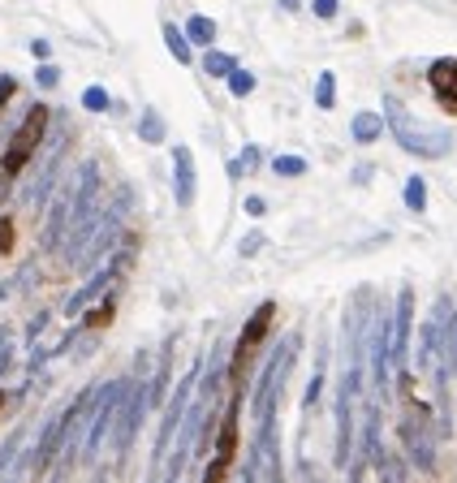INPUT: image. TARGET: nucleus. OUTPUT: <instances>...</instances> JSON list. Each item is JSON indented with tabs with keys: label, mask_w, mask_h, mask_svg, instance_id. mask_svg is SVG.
Returning a JSON list of instances; mask_svg holds the SVG:
<instances>
[{
	"label": "nucleus",
	"mask_w": 457,
	"mask_h": 483,
	"mask_svg": "<svg viewBox=\"0 0 457 483\" xmlns=\"http://www.w3.org/2000/svg\"><path fill=\"white\" fill-rule=\"evenodd\" d=\"M380 117H385V130L397 139V147L410 151V156H419V160H444L453 151V130L423 125L397 96H385V113Z\"/></svg>",
	"instance_id": "f257e3e1"
},
{
	"label": "nucleus",
	"mask_w": 457,
	"mask_h": 483,
	"mask_svg": "<svg viewBox=\"0 0 457 483\" xmlns=\"http://www.w3.org/2000/svg\"><path fill=\"white\" fill-rule=\"evenodd\" d=\"M48 125H52V113L48 104H30L22 113V121L13 125V134H9V143H4V156H0V194L9 191L22 169L39 156V147L48 139Z\"/></svg>",
	"instance_id": "f03ea898"
},
{
	"label": "nucleus",
	"mask_w": 457,
	"mask_h": 483,
	"mask_svg": "<svg viewBox=\"0 0 457 483\" xmlns=\"http://www.w3.org/2000/svg\"><path fill=\"white\" fill-rule=\"evenodd\" d=\"M298 350H302V337L293 333V337H285L281 350L267 354L264 371H259V385H255V432H264V428L276 423V402H281V393H285L289 367L298 359Z\"/></svg>",
	"instance_id": "7ed1b4c3"
},
{
	"label": "nucleus",
	"mask_w": 457,
	"mask_h": 483,
	"mask_svg": "<svg viewBox=\"0 0 457 483\" xmlns=\"http://www.w3.org/2000/svg\"><path fill=\"white\" fill-rule=\"evenodd\" d=\"M125 388H130V376H117V380H104L99 385V397H96V406H91V423H87V436H82V462H96L104 453V445L113 440Z\"/></svg>",
	"instance_id": "20e7f679"
},
{
	"label": "nucleus",
	"mask_w": 457,
	"mask_h": 483,
	"mask_svg": "<svg viewBox=\"0 0 457 483\" xmlns=\"http://www.w3.org/2000/svg\"><path fill=\"white\" fill-rule=\"evenodd\" d=\"M147 414H151V406H147V354H139V376H130L125 402H121V411H117V428H113V462L117 466L130 458V445H134V436H139Z\"/></svg>",
	"instance_id": "39448f33"
},
{
	"label": "nucleus",
	"mask_w": 457,
	"mask_h": 483,
	"mask_svg": "<svg viewBox=\"0 0 457 483\" xmlns=\"http://www.w3.org/2000/svg\"><path fill=\"white\" fill-rule=\"evenodd\" d=\"M199 376H203V359L190 362V371L177 380V388L169 393V402H165V419H160V432H156V449H151V470L160 466V462L169 458L173 440L182 432V423H186V411H190L194 402V388H199Z\"/></svg>",
	"instance_id": "423d86ee"
},
{
	"label": "nucleus",
	"mask_w": 457,
	"mask_h": 483,
	"mask_svg": "<svg viewBox=\"0 0 457 483\" xmlns=\"http://www.w3.org/2000/svg\"><path fill=\"white\" fill-rule=\"evenodd\" d=\"M241 397L246 393H233L229 402H224V411H220V428H216V449H212V462H207V470H203V483H224L229 479V470L238 466V445H241Z\"/></svg>",
	"instance_id": "0eeeda50"
},
{
	"label": "nucleus",
	"mask_w": 457,
	"mask_h": 483,
	"mask_svg": "<svg viewBox=\"0 0 457 483\" xmlns=\"http://www.w3.org/2000/svg\"><path fill=\"white\" fill-rule=\"evenodd\" d=\"M436 428H432V414L423 402H414L406 397V414H402V449H406V458L423 470V475H432L436 470Z\"/></svg>",
	"instance_id": "6e6552de"
},
{
	"label": "nucleus",
	"mask_w": 457,
	"mask_h": 483,
	"mask_svg": "<svg viewBox=\"0 0 457 483\" xmlns=\"http://www.w3.org/2000/svg\"><path fill=\"white\" fill-rule=\"evenodd\" d=\"M410 337H414V290L402 285L393 302V376L410 371Z\"/></svg>",
	"instance_id": "1a4fd4ad"
},
{
	"label": "nucleus",
	"mask_w": 457,
	"mask_h": 483,
	"mask_svg": "<svg viewBox=\"0 0 457 483\" xmlns=\"http://www.w3.org/2000/svg\"><path fill=\"white\" fill-rule=\"evenodd\" d=\"M449 302H440L427 319H423V328H419V371H436V362H440V341H444V324H449Z\"/></svg>",
	"instance_id": "9d476101"
},
{
	"label": "nucleus",
	"mask_w": 457,
	"mask_h": 483,
	"mask_svg": "<svg viewBox=\"0 0 457 483\" xmlns=\"http://www.w3.org/2000/svg\"><path fill=\"white\" fill-rule=\"evenodd\" d=\"M199 194V169H194V151L186 143L173 147V199L177 208H194Z\"/></svg>",
	"instance_id": "9b49d317"
},
{
	"label": "nucleus",
	"mask_w": 457,
	"mask_h": 483,
	"mask_svg": "<svg viewBox=\"0 0 457 483\" xmlns=\"http://www.w3.org/2000/svg\"><path fill=\"white\" fill-rule=\"evenodd\" d=\"M70 203H73V182H65L61 191L52 194L48 225H44V238H39V250H61V242H65V229H70Z\"/></svg>",
	"instance_id": "f8f14e48"
},
{
	"label": "nucleus",
	"mask_w": 457,
	"mask_h": 483,
	"mask_svg": "<svg viewBox=\"0 0 457 483\" xmlns=\"http://www.w3.org/2000/svg\"><path fill=\"white\" fill-rule=\"evenodd\" d=\"M173 350H177V337H165L160 345V359H156V371H151V380H147V406L151 411H165V402H169L173 393Z\"/></svg>",
	"instance_id": "ddd939ff"
},
{
	"label": "nucleus",
	"mask_w": 457,
	"mask_h": 483,
	"mask_svg": "<svg viewBox=\"0 0 457 483\" xmlns=\"http://www.w3.org/2000/svg\"><path fill=\"white\" fill-rule=\"evenodd\" d=\"M427 87H432V96L457 113V56H440L432 61V70H427Z\"/></svg>",
	"instance_id": "4468645a"
},
{
	"label": "nucleus",
	"mask_w": 457,
	"mask_h": 483,
	"mask_svg": "<svg viewBox=\"0 0 457 483\" xmlns=\"http://www.w3.org/2000/svg\"><path fill=\"white\" fill-rule=\"evenodd\" d=\"M272 319H276V302L267 298V302H259L255 311L246 315V324H241V337H238V345L241 350H255L259 341L267 337V328H272Z\"/></svg>",
	"instance_id": "2eb2a0df"
},
{
	"label": "nucleus",
	"mask_w": 457,
	"mask_h": 483,
	"mask_svg": "<svg viewBox=\"0 0 457 483\" xmlns=\"http://www.w3.org/2000/svg\"><path fill=\"white\" fill-rule=\"evenodd\" d=\"M113 315H117V298H113V293H104L96 307H87V311L78 315V319H82L78 328H82V333H99V328H108V324H113Z\"/></svg>",
	"instance_id": "dca6fc26"
},
{
	"label": "nucleus",
	"mask_w": 457,
	"mask_h": 483,
	"mask_svg": "<svg viewBox=\"0 0 457 483\" xmlns=\"http://www.w3.org/2000/svg\"><path fill=\"white\" fill-rule=\"evenodd\" d=\"M160 35H165V48H169V56L177 61V65H194V48L190 39H186V30L177 22H160Z\"/></svg>",
	"instance_id": "f3484780"
},
{
	"label": "nucleus",
	"mask_w": 457,
	"mask_h": 483,
	"mask_svg": "<svg viewBox=\"0 0 457 483\" xmlns=\"http://www.w3.org/2000/svg\"><path fill=\"white\" fill-rule=\"evenodd\" d=\"M385 134V117L380 113H354V121H350V139L354 143H376Z\"/></svg>",
	"instance_id": "a211bd4d"
},
{
	"label": "nucleus",
	"mask_w": 457,
	"mask_h": 483,
	"mask_svg": "<svg viewBox=\"0 0 457 483\" xmlns=\"http://www.w3.org/2000/svg\"><path fill=\"white\" fill-rule=\"evenodd\" d=\"M139 139L147 147H160L169 139V130H165V117L156 113V108H143V117H139Z\"/></svg>",
	"instance_id": "6ab92c4d"
},
{
	"label": "nucleus",
	"mask_w": 457,
	"mask_h": 483,
	"mask_svg": "<svg viewBox=\"0 0 457 483\" xmlns=\"http://www.w3.org/2000/svg\"><path fill=\"white\" fill-rule=\"evenodd\" d=\"M186 30V39H190V48L194 44H203V48H212V39H216V22L207 18V13H194L190 22L182 26Z\"/></svg>",
	"instance_id": "aec40b11"
},
{
	"label": "nucleus",
	"mask_w": 457,
	"mask_h": 483,
	"mask_svg": "<svg viewBox=\"0 0 457 483\" xmlns=\"http://www.w3.org/2000/svg\"><path fill=\"white\" fill-rule=\"evenodd\" d=\"M199 65L207 70V78H229V73L238 70V56H229V52H220V48H207Z\"/></svg>",
	"instance_id": "412c9836"
},
{
	"label": "nucleus",
	"mask_w": 457,
	"mask_h": 483,
	"mask_svg": "<svg viewBox=\"0 0 457 483\" xmlns=\"http://www.w3.org/2000/svg\"><path fill=\"white\" fill-rule=\"evenodd\" d=\"M376 470H380V483H410L406 462L397 458V453H388V449H380V458H376Z\"/></svg>",
	"instance_id": "4be33fe9"
},
{
	"label": "nucleus",
	"mask_w": 457,
	"mask_h": 483,
	"mask_svg": "<svg viewBox=\"0 0 457 483\" xmlns=\"http://www.w3.org/2000/svg\"><path fill=\"white\" fill-rule=\"evenodd\" d=\"M440 367L457 376V311L449 315V324H444V341H440Z\"/></svg>",
	"instance_id": "5701e85b"
},
{
	"label": "nucleus",
	"mask_w": 457,
	"mask_h": 483,
	"mask_svg": "<svg viewBox=\"0 0 457 483\" xmlns=\"http://www.w3.org/2000/svg\"><path fill=\"white\" fill-rule=\"evenodd\" d=\"M315 104L328 113V108H337V73L324 70L319 78H315Z\"/></svg>",
	"instance_id": "b1692460"
},
{
	"label": "nucleus",
	"mask_w": 457,
	"mask_h": 483,
	"mask_svg": "<svg viewBox=\"0 0 457 483\" xmlns=\"http://www.w3.org/2000/svg\"><path fill=\"white\" fill-rule=\"evenodd\" d=\"M22 440H26V428H18V432L0 445V479H4V475H9V466L18 462V453H22Z\"/></svg>",
	"instance_id": "393cba45"
},
{
	"label": "nucleus",
	"mask_w": 457,
	"mask_h": 483,
	"mask_svg": "<svg viewBox=\"0 0 457 483\" xmlns=\"http://www.w3.org/2000/svg\"><path fill=\"white\" fill-rule=\"evenodd\" d=\"M406 208L410 212H427V182L414 173V177H406Z\"/></svg>",
	"instance_id": "a878e982"
},
{
	"label": "nucleus",
	"mask_w": 457,
	"mask_h": 483,
	"mask_svg": "<svg viewBox=\"0 0 457 483\" xmlns=\"http://www.w3.org/2000/svg\"><path fill=\"white\" fill-rule=\"evenodd\" d=\"M272 173H276V177H302V173H307V160H302V156H293V151H285V156H272Z\"/></svg>",
	"instance_id": "bb28decb"
},
{
	"label": "nucleus",
	"mask_w": 457,
	"mask_h": 483,
	"mask_svg": "<svg viewBox=\"0 0 457 483\" xmlns=\"http://www.w3.org/2000/svg\"><path fill=\"white\" fill-rule=\"evenodd\" d=\"M82 108H87V113H108V108H113V96H108V87H87V91H82Z\"/></svg>",
	"instance_id": "cd10ccee"
},
{
	"label": "nucleus",
	"mask_w": 457,
	"mask_h": 483,
	"mask_svg": "<svg viewBox=\"0 0 457 483\" xmlns=\"http://www.w3.org/2000/svg\"><path fill=\"white\" fill-rule=\"evenodd\" d=\"M224 82H229V96H233V99H246L250 91H255V73H250V70H241V65H238L233 73H229Z\"/></svg>",
	"instance_id": "c85d7f7f"
},
{
	"label": "nucleus",
	"mask_w": 457,
	"mask_h": 483,
	"mask_svg": "<svg viewBox=\"0 0 457 483\" xmlns=\"http://www.w3.org/2000/svg\"><path fill=\"white\" fill-rule=\"evenodd\" d=\"M35 82H39V91H56V87H61V70H56L52 61H39V70H35Z\"/></svg>",
	"instance_id": "c756f323"
},
{
	"label": "nucleus",
	"mask_w": 457,
	"mask_h": 483,
	"mask_svg": "<svg viewBox=\"0 0 457 483\" xmlns=\"http://www.w3.org/2000/svg\"><path fill=\"white\" fill-rule=\"evenodd\" d=\"M13 371V328H0V376Z\"/></svg>",
	"instance_id": "7c9ffc66"
},
{
	"label": "nucleus",
	"mask_w": 457,
	"mask_h": 483,
	"mask_svg": "<svg viewBox=\"0 0 457 483\" xmlns=\"http://www.w3.org/2000/svg\"><path fill=\"white\" fill-rule=\"evenodd\" d=\"M319 393H324V367H315L311 385H307V397H302V411H315L319 406Z\"/></svg>",
	"instance_id": "2f4dec72"
},
{
	"label": "nucleus",
	"mask_w": 457,
	"mask_h": 483,
	"mask_svg": "<svg viewBox=\"0 0 457 483\" xmlns=\"http://www.w3.org/2000/svg\"><path fill=\"white\" fill-rule=\"evenodd\" d=\"M259 160H264V151H259V147H255V143H246V147H241L238 165H241V169H246V173H255V169H259Z\"/></svg>",
	"instance_id": "473e14b6"
},
{
	"label": "nucleus",
	"mask_w": 457,
	"mask_h": 483,
	"mask_svg": "<svg viewBox=\"0 0 457 483\" xmlns=\"http://www.w3.org/2000/svg\"><path fill=\"white\" fill-rule=\"evenodd\" d=\"M18 96V78L13 73H0V113H4V104Z\"/></svg>",
	"instance_id": "72a5a7b5"
},
{
	"label": "nucleus",
	"mask_w": 457,
	"mask_h": 483,
	"mask_svg": "<svg viewBox=\"0 0 457 483\" xmlns=\"http://www.w3.org/2000/svg\"><path fill=\"white\" fill-rule=\"evenodd\" d=\"M13 250V216H0V255Z\"/></svg>",
	"instance_id": "f704fd0d"
},
{
	"label": "nucleus",
	"mask_w": 457,
	"mask_h": 483,
	"mask_svg": "<svg viewBox=\"0 0 457 483\" xmlns=\"http://www.w3.org/2000/svg\"><path fill=\"white\" fill-rule=\"evenodd\" d=\"M311 9H315V18H337V9H341V0H311Z\"/></svg>",
	"instance_id": "c9c22d12"
},
{
	"label": "nucleus",
	"mask_w": 457,
	"mask_h": 483,
	"mask_svg": "<svg viewBox=\"0 0 457 483\" xmlns=\"http://www.w3.org/2000/svg\"><path fill=\"white\" fill-rule=\"evenodd\" d=\"M238 483H259V458H255V453H250L246 466L238 470Z\"/></svg>",
	"instance_id": "e433bc0d"
},
{
	"label": "nucleus",
	"mask_w": 457,
	"mask_h": 483,
	"mask_svg": "<svg viewBox=\"0 0 457 483\" xmlns=\"http://www.w3.org/2000/svg\"><path fill=\"white\" fill-rule=\"evenodd\" d=\"M238 250H241V255H259V250H264V233H259V229H250V238H241Z\"/></svg>",
	"instance_id": "4c0bfd02"
},
{
	"label": "nucleus",
	"mask_w": 457,
	"mask_h": 483,
	"mask_svg": "<svg viewBox=\"0 0 457 483\" xmlns=\"http://www.w3.org/2000/svg\"><path fill=\"white\" fill-rule=\"evenodd\" d=\"M26 475H30V470H26L22 453H18V462H13V466H9V475H4V479H0V483H26Z\"/></svg>",
	"instance_id": "58836bf2"
},
{
	"label": "nucleus",
	"mask_w": 457,
	"mask_h": 483,
	"mask_svg": "<svg viewBox=\"0 0 457 483\" xmlns=\"http://www.w3.org/2000/svg\"><path fill=\"white\" fill-rule=\"evenodd\" d=\"M30 56H35V61H48L52 44H48V39H30Z\"/></svg>",
	"instance_id": "ea45409f"
},
{
	"label": "nucleus",
	"mask_w": 457,
	"mask_h": 483,
	"mask_svg": "<svg viewBox=\"0 0 457 483\" xmlns=\"http://www.w3.org/2000/svg\"><path fill=\"white\" fill-rule=\"evenodd\" d=\"M246 212H250V216H264V212H267V203L259 199V194H250V199H246Z\"/></svg>",
	"instance_id": "a19ab883"
},
{
	"label": "nucleus",
	"mask_w": 457,
	"mask_h": 483,
	"mask_svg": "<svg viewBox=\"0 0 457 483\" xmlns=\"http://www.w3.org/2000/svg\"><path fill=\"white\" fill-rule=\"evenodd\" d=\"M9 402H13V397H9V393H4V388H0V411H4V406H9Z\"/></svg>",
	"instance_id": "79ce46f5"
},
{
	"label": "nucleus",
	"mask_w": 457,
	"mask_h": 483,
	"mask_svg": "<svg viewBox=\"0 0 457 483\" xmlns=\"http://www.w3.org/2000/svg\"><path fill=\"white\" fill-rule=\"evenodd\" d=\"M281 9H298V0H281Z\"/></svg>",
	"instance_id": "37998d69"
},
{
	"label": "nucleus",
	"mask_w": 457,
	"mask_h": 483,
	"mask_svg": "<svg viewBox=\"0 0 457 483\" xmlns=\"http://www.w3.org/2000/svg\"><path fill=\"white\" fill-rule=\"evenodd\" d=\"M61 479H65V470H56V475H52V483H61Z\"/></svg>",
	"instance_id": "c03bdc74"
},
{
	"label": "nucleus",
	"mask_w": 457,
	"mask_h": 483,
	"mask_svg": "<svg viewBox=\"0 0 457 483\" xmlns=\"http://www.w3.org/2000/svg\"><path fill=\"white\" fill-rule=\"evenodd\" d=\"M96 483H104V475H96Z\"/></svg>",
	"instance_id": "a18cd8bd"
},
{
	"label": "nucleus",
	"mask_w": 457,
	"mask_h": 483,
	"mask_svg": "<svg viewBox=\"0 0 457 483\" xmlns=\"http://www.w3.org/2000/svg\"><path fill=\"white\" fill-rule=\"evenodd\" d=\"M311 483H319V479H311Z\"/></svg>",
	"instance_id": "49530a36"
}]
</instances>
